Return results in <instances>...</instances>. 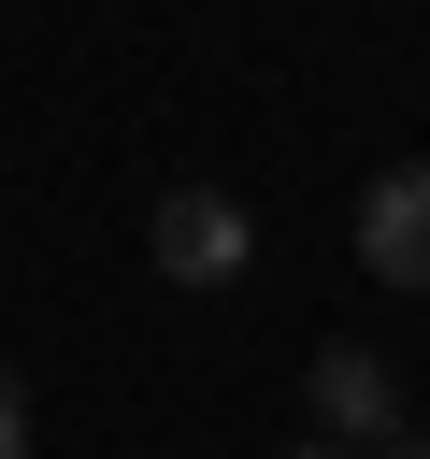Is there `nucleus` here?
<instances>
[{
	"label": "nucleus",
	"mask_w": 430,
	"mask_h": 459,
	"mask_svg": "<svg viewBox=\"0 0 430 459\" xmlns=\"http://www.w3.org/2000/svg\"><path fill=\"white\" fill-rule=\"evenodd\" d=\"M143 258H158L172 287H229V273H258V215H244L229 186H158Z\"/></svg>",
	"instance_id": "obj_1"
},
{
	"label": "nucleus",
	"mask_w": 430,
	"mask_h": 459,
	"mask_svg": "<svg viewBox=\"0 0 430 459\" xmlns=\"http://www.w3.org/2000/svg\"><path fill=\"white\" fill-rule=\"evenodd\" d=\"M301 402H315V445H344V459H373L387 430H416V416H401V373H387L373 344H315Z\"/></svg>",
	"instance_id": "obj_2"
},
{
	"label": "nucleus",
	"mask_w": 430,
	"mask_h": 459,
	"mask_svg": "<svg viewBox=\"0 0 430 459\" xmlns=\"http://www.w3.org/2000/svg\"><path fill=\"white\" fill-rule=\"evenodd\" d=\"M358 273L373 287H430V158L358 186Z\"/></svg>",
	"instance_id": "obj_3"
},
{
	"label": "nucleus",
	"mask_w": 430,
	"mask_h": 459,
	"mask_svg": "<svg viewBox=\"0 0 430 459\" xmlns=\"http://www.w3.org/2000/svg\"><path fill=\"white\" fill-rule=\"evenodd\" d=\"M0 459H29V387L0 373Z\"/></svg>",
	"instance_id": "obj_4"
},
{
	"label": "nucleus",
	"mask_w": 430,
	"mask_h": 459,
	"mask_svg": "<svg viewBox=\"0 0 430 459\" xmlns=\"http://www.w3.org/2000/svg\"><path fill=\"white\" fill-rule=\"evenodd\" d=\"M373 459H430V430H387V445H373Z\"/></svg>",
	"instance_id": "obj_5"
},
{
	"label": "nucleus",
	"mask_w": 430,
	"mask_h": 459,
	"mask_svg": "<svg viewBox=\"0 0 430 459\" xmlns=\"http://www.w3.org/2000/svg\"><path fill=\"white\" fill-rule=\"evenodd\" d=\"M287 459H344V445H287Z\"/></svg>",
	"instance_id": "obj_6"
}]
</instances>
